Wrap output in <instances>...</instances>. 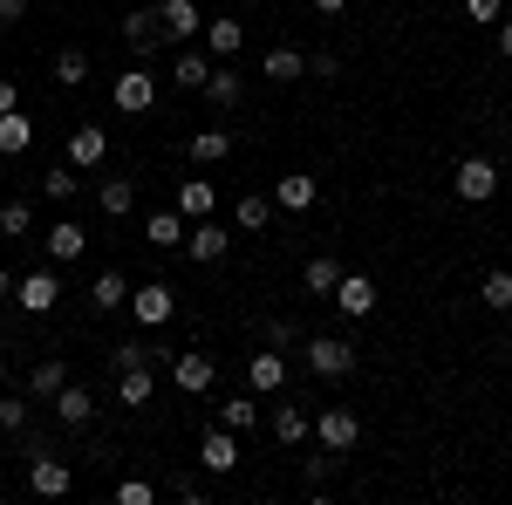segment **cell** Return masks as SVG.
Here are the masks:
<instances>
[{"label": "cell", "mask_w": 512, "mask_h": 505, "mask_svg": "<svg viewBox=\"0 0 512 505\" xmlns=\"http://www.w3.org/2000/svg\"><path fill=\"white\" fill-rule=\"evenodd\" d=\"M205 76H212V55H205V48H185V55L171 62V82H178V89H205Z\"/></svg>", "instance_id": "cell-27"}, {"label": "cell", "mask_w": 512, "mask_h": 505, "mask_svg": "<svg viewBox=\"0 0 512 505\" xmlns=\"http://www.w3.org/2000/svg\"><path fill=\"white\" fill-rule=\"evenodd\" d=\"M69 485H76V471L62 465L55 451H35V458H28V492H35V499H62Z\"/></svg>", "instance_id": "cell-5"}, {"label": "cell", "mask_w": 512, "mask_h": 505, "mask_svg": "<svg viewBox=\"0 0 512 505\" xmlns=\"http://www.w3.org/2000/svg\"><path fill=\"white\" fill-rule=\"evenodd\" d=\"M212 205H219V192H212L205 178H185V185H178V212H185V219H212Z\"/></svg>", "instance_id": "cell-28"}, {"label": "cell", "mask_w": 512, "mask_h": 505, "mask_svg": "<svg viewBox=\"0 0 512 505\" xmlns=\"http://www.w3.org/2000/svg\"><path fill=\"white\" fill-rule=\"evenodd\" d=\"M41 246H48V253H55V260H82V253H89V233H82L76 219H55V226H48V239H41Z\"/></svg>", "instance_id": "cell-22"}, {"label": "cell", "mask_w": 512, "mask_h": 505, "mask_svg": "<svg viewBox=\"0 0 512 505\" xmlns=\"http://www.w3.org/2000/svg\"><path fill=\"white\" fill-rule=\"evenodd\" d=\"M315 198H321V185L308 178V171H287V178L274 185V205H280V212H315Z\"/></svg>", "instance_id": "cell-14"}, {"label": "cell", "mask_w": 512, "mask_h": 505, "mask_svg": "<svg viewBox=\"0 0 512 505\" xmlns=\"http://www.w3.org/2000/svg\"><path fill=\"white\" fill-rule=\"evenodd\" d=\"M274 437L280 444H301V437H308V417H301L294 403H274Z\"/></svg>", "instance_id": "cell-37"}, {"label": "cell", "mask_w": 512, "mask_h": 505, "mask_svg": "<svg viewBox=\"0 0 512 505\" xmlns=\"http://www.w3.org/2000/svg\"><path fill=\"white\" fill-rule=\"evenodd\" d=\"M185 226H192V219H185L178 205H164V212H151V219H144V239H151L158 253H171V246H185Z\"/></svg>", "instance_id": "cell-16"}, {"label": "cell", "mask_w": 512, "mask_h": 505, "mask_svg": "<svg viewBox=\"0 0 512 505\" xmlns=\"http://www.w3.org/2000/svg\"><path fill=\"white\" fill-rule=\"evenodd\" d=\"M130 314H137V328H164V321L178 314V287H171V280H144V287H130Z\"/></svg>", "instance_id": "cell-2"}, {"label": "cell", "mask_w": 512, "mask_h": 505, "mask_svg": "<svg viewBox=\"0 0 512 505\" xmlns=\"http://www.w3.org/2000/svg\"><path fill=\"white\" fill-rule=\"evenodd\" d=\"M239 48H246V28L239 21H205V55L212 62H233Z\"/></svg>", "instance_id": "cell-21"}, {"label": "cell", "mask_w": 512, "mask_h": 505, "mask_svg": "<svg viewBox=\"0 0 512 505\" xmlns=\"http://www.w3.org/2000/svg\"><path fill=\"white\" fill-rule=\"evenodd\" d=\"M55 82H62V89L89 82V55H82V48H62V55H55Z\"/></svg>", "instance_id": "cell-36"}, {"label": "cell", "mask_w": 512, "mask_h": 505, "mask_svg": "<svg viewBox=\"0 0 512 505\" xmlns=\"http://www.w3.org/2000/svg\"><path fill=\"white\" fill-rule=\"evenodd\" d=\"M260 76H274V82H301V76H308V55L280 41V48H267V62H260Z\"/></svg>", "instance_id": "cell-26"}, {"label": "cell", "mask_w": 512, "mask_h": 505, "mask_svg": "<svg viewBox=\"0 0 512 505\" xmlns=\"http://www.w3.org/2000/svg\"><path fill=\"white\" fill-rule=\"evenodd\" d=\"M151 396H158L151 362H144V369H123V376H117V403H151Z\"/></svg>", "instance_id": "cell-31"}, {"label": "cell", "mask_w": 512, "mask_h": 505, "mask_svg": "<svg viewBox=\"0 0 512 505\" xmlns=\"http://www.w3.org/2000/svg\"><path fill=\"white\" fill-rule=\"evenodd\" d=\"M0 383H7V349H0Z\"/></svg>", "instance_id": "cell-49"}, {"label": "cell", "mask_w": 512, "mask_h": 505, "mask_svg": "<svg viewBox=\"0 0 512 505\" xmlns=\"http://www.w3.org/2000/svg\"><path fill=\"white\" fill-rule=\"evenodd\" d=\"M233 219L246 226V233H267V219H274V198H260V192H246L233 205Z\"/></svg>", "instance_id": "cell-33"}, {"label": "cell", "mask_w": 512, "mask_h": 505, "mask_svg": "<svg viewBox=\"0 0 512 505\" xmlns=\"http://www.w3.org/2000/svg\"><path fill=\"white\" fill-rule=\"evenodd\" d=\"M308 369H315L321 383H342L355 369V342H342V335H315L308 342Z\"/></svg>", "instance_id": "cell-3"}, {"label": "cell", "mask_w": 512, "mask_h": 505, "mask_svg": "<svg viewBox=\"0 0 512 505\" xmlns=\"http://www.w3.org/2000/svg\"><path fill=\"white\" fill-rule=\"evenodd\" d=\"M110 362H117V369H144V362H151V342H117Z\"/></svg>", "instance_id": "cell-41"}, {"label": "cell", "mask_w": 512, "mask_h": 505, "mask_svg": "<svg viewBox=\"0 0 512 505\" xmlns=\"http://www.w3.org/2000/svg\"><path fill=\"white\" fill-rule=\"evenodd\" d=\"M0 301H14V273L0 267Z\"/></svg>", "instance_id": "cell-47"}, {"label": "cell", "mask_w": 512, "mask_h": 505, "mask_svg": "<svg viewBox=\"0 0 512 505\" xmlns=\"http://www.w3.org/2000/svg\"><path fill=\"white\" fill-rule=\"evenodd\" d=\"M198 96H205L212 110H233L239 96H246V82H239L233 69H226V62H212V76H205V89H198Z\"/></svg>", "instance_id": "cell-20"}, {"label": "cell", "mask_w": 512, "mask_h": 505, "mask_svg": "<svg viewBox=\"0 0 512 505\" xmlns=\"http://www.w3.org/2000/svg\"><path fill=\"white\" fill-rule=\"evenodd\" d=\"M14 21H28V0H0V28H14Z\"/></svg>", "instance_id": "cell-44"}, {"label": "cell", "mask_w": 512, "mask_h": 505, "mask_svg": "<svg viewBox=\"0 0 512 505\" xmlns=\"http://www.w3.org/2000/svg\"><path fill=\"white\" fill-rule=\"evenodd\" d=\"M342 260H335V253H315V260H308V267H301V287H308V294H321V301H328V294H335V280H342Z\"/></svg>", "instance_id": "cell-24"}, {"label": "cell", "mask_w": 512, "mask_h": 505, "mask_svg": "<svg viewBox=\"0 0 512 505\" xmlns=\"http://www.w3.org/2000/svg\"><path fill=\"white\" fill-rule=\"evenodd\" d=\"M308 430L321 437V451H335V458H349L355 444H362V417H355V410H342V403H328Z\"/></svg>", "instance_id": "cell-1"}, {"label": "cell", "mask_w": 512, "mask_h": 505, "mask_svg": "<svg viewBox=\"0 0 512 505\" xmlns=\"http://www.w3.org/2000/svg\"><path fill=\"white\" fill-rule=\"evenodd\" d=\"M499 55L512 62V21H499Z\"/></svg>", "instance_id": "cell-46"}, {"label": "cell", "mask_w": 512, "mask_h": 505, "mask_svg": "<svg viewBox=\"0 0 512 505\" xmlns=\"http://www.w3.org/2000/svg\"><path fill=\"white\" fill-rule=\"evenodd\" d=\"M123 41H130L137 55H158V41H164L158 7H137V14H123Z\"/></svg>", "instance_id": "cell-18"}, {"label": "cell", "mask_w": 512, "mask_h": 505, "mask_svg": "<svg viewBox=\"0 0 512 505\" xmlns=\"http://www.w3.org/2000/svg\"><path fill=\"white\" fill-rule=\"evenodd\" d=\"M267 342H274V349H294V342H301V328H294V321H274V335H267Z\"/></svg>", "instance_id": "cell-43"}, {"label": "cell", "mask_w": 512, "mask_h": 505, "mask_svg": "<svg viewBox=\"0 0 512 505\" xmlns=\"http://www.w3.org/2000/svg\"><path fill=\"white\" fill-rule=\"evenodd\" d=\"M342 7H349V0H315V14H342Z\"/></svg>", "instance_id": "cell-48"}, {"label": "cell", "mask_w": 512, "mask_h": 505, "mask_svg": "<svg viewBox=\"0 0 512 505\" xmlns=\"http://www.w3.org/2000/svg\"><path fill=\"white\" fill-rule=\"evenodd\" d=\"M110 499H117V505H158V485H151V478H123Z\"/></svg>", "instance_id": "cell-39"}, {"label": "cell", "mask_w": 512, "mask_h": 505, "mask_svg": "<svg viewBox=\"0 0 512 505\" xmlns=\"http://www.w3.org/2000/svg\"><path fill=\"white\" fill-rule=\"evenodd\" d=\"M28 144H35V117L28 110H7L0 117V157H21Z\"/></svg>", "instance_id": "cell-25"}, {"label": "cell", "mask_w": 512, "mask_h": 505, "mask_svg": "<svg viewBox=\"0 0 512 505\" xmlns=\"http://www.w3.org/2000/svg\"><path fill=\"white\" fill-rule=\"evenodd\" d=\"M171 383L185 389V396H205V389L219 383V362H212L205 349H185L178 362H171Z\"/></svg>", "instance_id": "cell-8"}, {"label": "cell", "mask_w": 512, "mask_h": 505, "mask_svg": "<svg viewBox=\"0 0 512 505\" xmlns=\"http://www.w3.org/2000/svg\"><path fill=\"white\" fill-rule=\"evenodd\" d=\"M62 383H69V362H62V355H41L35 369H28V396H35V403H48Z\"/></svg>", "instance_id": "cell-23"}, {"label": "cell", "mask_w": 512, "mask_h": 505, "mask_svg": "<svg viewBox=\"0 0 512 505\" xmlns=\"http://www.w3.org/2000/svg\"><path fill=\"white\" fill-rule=\"evenodd\" d=\"M451 192L465 198V205H485V198L499 192V164H492V157H465V164L451 171Z\"/></svg>", "instance_id": "cell-4"}, {"label": "cell", "mask_w": 512, "mask_h": 505, "mask_svg": "<svg viewBox=\"0 0 512 505\" xmlns=\"http://www.w3.org/2000/svg\"><path fill=\"white\" fill-rule=\"evenodd\" d=\"M198 465L212 471V478H226V471L239 465V437H233L226 424H212L205 437H198Z\"/></svg>", "instance_id": "cell-10"}, {"label": "cell", "mask_w": 512, "mask_h": 505, "mask_svg": "<svg viewBox=\"0 0 512 505\" xmlns=\"http://www.w3.org/2000/svg\"><path fill=\"white\" fill-rule=\"evenodd\" d=\"M96 205H103V219H130V205H137V185H123V178H110V185L96 192Z\"/></svg>", "instance_id": "cell-34"}, {"label": "cell", "mask_w": 512, "mask_h": 505, "mask_svg": "<svg viewBox=\"0 0 512 505\" xmlns=\"http://www.w3.org/2000/svg\"><path fill=\"white\" fill-rule=\"evenodd\" d=\"M0 430H7V437L28 430V403H21V396H0Z\"/></svg>", "instance_id": "cell-40"}, {"label": "cell", "mask_w": 512, "mask_h": 505, "mask_svg": "<svg viewBox=\"0 0 512 505\" xmlns=\"http://www.w3.org/2000/svg\"><path fill=\"white\" fill-rule=\"evenodd\" d=\"M465 14H472V21H499V14H506V0H465Z\"/></svg>", "instance_id": "cell-42"}, {"label": "cell", "mask_w": 512, "mask_h": 505, "mask_svg": "<svg viewBox=\"0 0 512 505\" xmlns=\"http://www.w3.org/2000/svg\"><path fill=\"white\" fill-rule=\"evenodd\" d=\"M506 349H512V335H506Z\"/></svg>", "instance_id": "cell-50"}, {"label": "cell", "mask_w": 512, "mask_h": 505, "mask_svg": "<svg viewBox=\"0 0 512 505\" xmlns=\"http://www.w3.org/2000/svg\"><path fill=\"white\" fill-rule=\"evenodd\" d=\"M158 28L171 41H192V35H205V14H198V0H164V7H158Z\"/></svg>", "instance_id": "cell-13"}, {"label": "cell", "mask_w": 512, "mask_h": 505, "mask_svg": "<svg viewBox=\"0 0 512 505\" xmlns=\"http://www.w3.org/2000/svg\"><path fill=\"white\" fill-rule=\"evenodd\" d=\"M7 110H21V89H14V82L0 76V117H7Z\"/></svg>", "instance_id": "cell-45"}, {"label": "cell", "mask_w": 512, "mask_h": 505, "mask_svg": "<svg viewBox=\"0 0 512 505\" xmlns=\"http://www.w3.org/2000/svg\"><path fill=\"white\" fill-rule=\"evenodd\" d=\"M89 301H96V314H117V308H130V280H123L117 267H103L96 280H89Z\"/></svg>", "instance_id": "cell-19"}, {"label": "cell", "mask_w": 512, "mask_h": 505, "mask_svg": "<svg viewBox=\"0 0 512 505\" xmlns=\"http://www.w3.org/2000/svg\"><path fill=\"white\" fill-rule=\"evenodd\" d=\"M110 96H117V110H123V117H144V110L158 103V76H151V69H130V76L110 82Z\"/></svg>", "instance_id": "cell-6"}, {"label": "cell", "mask_w": 512, "mask_h": 505, "mask_svg": "<svg viewBox=\"0 0 512 505\" xmlns=\"http://www.w3.org/2000/svg\"><path fill=\"white\" fill-rule=\"evenodd\" d=\"M478 301L492 314H512V267H492L485 280H478Z\"/></svg>", "instance_id": "cell-29"}, {"label": "cell", "mask_w": 512, "mask_h": 505, "mask_svg": "<svg viewBox=\"0 0 512 505\" xmlns=\"http://www.w3.org/2000/svg\"><path fill=\"white\" fill-rule=\"evenodd\" d=\"M55 301H62V280L55 273H21L14 280V308L21 314H55Z\"/></svg>", "instance_id": "cell-7"}, {"label": "cell", "mask_w": 512, "mask_h": 505, "mask_svg": "<svg viewBox=\"0 0 512 505\" xmlns=\"http://www.w3.org/2000/svg\"><path fill=\"white\" fill-rule=\"evenodd\" d=\"M41 192L55 198V205H62V198H76L82 185H76V164H48V171H41Z\"/></svg>", "instance_id": "cell-35"}, {"label": "cell", "mask_w": 512, "mask_h": 505, "mask_svg": "<svg viewBox=\"0 0 512 505\" xmlns=\"http://www.w3.org/2000/svg\"><path fill=\"white\" fill-rule=\"evenodd\" d=\"M328 301L349 314V321H362V314H376V280H369V273H342Z\"/></svg>", "instance_id": "cell-12"}, {"label": "cell", "mask_w": 512, "mask_h": 505, "mask_svg": "<svg viewBox=\"0 0 512 505\" xmlns=\"http://www.w3.org/2000/svg\"><path fill=\"white\" fill-rule=\"evenodd\" d=\"M28 226H35L28 198H7V205H0V233H7V239H28Z\"/></svg>", "instance_id": "cell-38"}, {"label": "cell", "mask_w": 512, "mask_h": 505, "mask_svg": "<svg viewBox=\"0 0 512 505\" xmlns=\"http://www.w3.org/2000/svg\"><path fill=\"white\" fill-rule=\"evenodd\" d=\"M103 157H110V137H103L96 123H76V130H69V164L89 171V164H103Z\"/></svg>", "instance_id": "cell-17"}, {"label": "cell", "mask_w": 512, "mask_h": 505, "mask_svg": "<svg viewBox=\"0 0 512 505\" xmlns=\"http://www.w3.org/2000/svg\"><path fill=\"white\" fill-rule=\"evenodd\" d=\"M226 246H233V239H226V226H219V219H192V226H185V253H192L198 267L226 260Z\"/></svg>", "instance_id": "cell-11"}, {"label": "cell", "mask_w": 512, "mask_h": 505, "mask_svg": "<svg viewBox=\"0 0 512 505\" xmlns=\"http://www.w3.org/2000/svg\"><path fill=\"white\" fill-rule=\"evenodd\" d=\"M246 383H253V396H280V389H287V355H280L274 342H267V349H253Z\"/></svg>", "instance_id": "cell-9"}, {"label": "cell", "mask_w": 512, "mask_h": 505, "mask_svg": "<svg viewBox=\"0 0 512 505\" xmlns=\"http://www.w3.org/2000/svg\"><path fill=\"white\" fill-rule=\"evenodd\" d=\"M219 424L233 430V437H246V430L260 424V403H253V396H226V403H219Z\"/></svg>", "instance_id": "cell-32"}, {"label": "cell", "mask_w": 512, "mask_h": 505, "mask_svg": "<svg viewBox=\"0 0 512 505\" xmlns=\"http://www.w3.org/2000/svg\"><path fill=\"white\" fill-rule=\"evenodd\" d=\"M55 417H62L69 430H82L89 417H96V389H82V383H62V389H55Z\"/></svg>", "instance_id": "cell-15"}, {"label": "cell", "mask_w": 512, "mask_h": 505, "mask_svg": "<svg viewBox=\"0 0 512 505\" xmlns=\"http://www.w3.org/2000/svg\"><path fill=\"white\" fill-rule=\"evenodd\" d=\"M233 157V130H198L192 137V164H226Z\"/></svg>", "instance_id": "cell-30"}]
</instances>
